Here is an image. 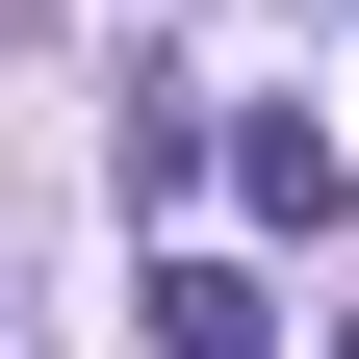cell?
<instances>
[{
  "label": "cell",
  "mask_w": 359,
  "mask_h": 359,
  "mask_svg": "<svg viewBox=\"0 0 359 359\" xmlns=\"http://www.w3.org/2000/svg\"><path fill=\"white\" fill-rule=\"evenodd\" d=\"M231 180H257V231H334V205H359V154H334V128H308V103H283V128H257V154H231Z\"/></svg>",
  "instance_id": "cell-1"
},
{
  "label": "cell",
  "mask_w": 359,
  "mask_h": 359,
  "mask_svg": "<svg viewBox=\"0 0 359 359\" xmlns=\"http://www.w3.org/2000/svg\"><path fill=\"white\" fill-rule=\"evenodd\" d=\"M154 359H257V283L231 257H154Z\"/></svg>",
  "instance_id": "cell-2"
}]
</instances>
